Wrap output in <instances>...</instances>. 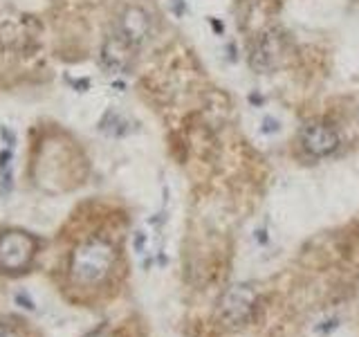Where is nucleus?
Instances as JSON below:
<instances>
[{"label":"nucleus","mask_w":359,"mask_h":337,"mask_svg":"<svg viewBox=\"0 0 359 337\" xmlns=\"http://www.w3.org/2000/svg\"><path fill=\"white\" fill-rule=\"evenodd\" d=\"M115 261L117 252L112 243H108L106 239H99V236H93V239L74 247L70 256V277L79 286H97L110 275V270L115 267Z\"/></svg>","instance_id":"f257e3e1"},{"label":"nucleus","mask_w":359,"mask_h":337,"mask_svg":"<svg viewBox=\"0 0 359 337\" xmlns=\"http://www.w3.org/2000/svg\"><path fill=\"white\" fill-rule=\"evenodd\" d=\"M41 25L39 20L22 11H3L0 14V52L18 56L32 54L39 48Z\"/></svg>","instance_id":"f03ea898"},{"label":"nucleus","mask_w":359,"mask_h":337,"mask_svg":"<svg viewBox=\"0 0 359 337\" xmlns=\"http://www.w3.org/2000/svg\"><path fill=\"white\" fill-rule=\"evenodd\" d=\"M36 256V239L22 230H9L0 236V270L7 275L25 272Z\"/></svg>","instance_id":"7ed1b4c3"},{"label":"nucleus","mask_w":359,"mask_h":337,"mask_svg":"<svg viewBox=\"0 0 359 337\" xmlns=\"http://www.w3.org/2000/svg\"><path fill=\"white\" fill-rule=\"evenodd\" d=\"M256 303H258V295L252 286L247 284L231 286L220 299V317L229 326H243L254 317Z\"/></svg>","instance_id":"20e7f679"},{"label":"nucleus","mask_w":359,"mask_h":337,"mask_svg":"<svg viewBox=\"0 0 359 337\" xmlns=\"http://www.w3.org/2000/svg\"><path fill=\"white\" fill-rule=\"evenodd\" d=\"M151 32H153L151 14L144 7L130 5L123 9L117 18V34L126 43H130L135 50H140L142 45H146V41L151 39Z\"/></svg>","instance_id":"39448f33"},{"label":"nucleus","mask_w":359,"mask_h":337,"mask_svg":"<svg viewBox=\"0 0 359 337\" xmlns=\"http://www.w3.org/2000/svg\"><path fill=\"white\" fill-rule=\"evenodd\" d=\"M299 140H301L303 151L310 153L312 157H325L334 153L337 146H339V135H337V131L325 121L306 124V126L301 128Z\"/></svg>","instance_id":"423d86ee"},{"label":"nucleus","mask_w":359,"mask_h":337,"mask_svg":"<svg viewBox=\"0 0 359 337\" xmlns=\"http://www.w3.org/2000/svg\"><path fill=\"white\" fill-rule=\"evenodd\" d=\"M135 52L137 50L115 32L112 37L104 41V45H101L99 59H101V65H104V70H108L110 74H126L130 72V67L135 63Z\"/></svg>","instance_id":"0eeeda50"},{"label":"nucleus","mask_w":359,"mask_h":337,"mask_svg":"<svg viewBox=\"0 0 359 337\" xmlns=\"http://www.w3.org/2000/svg\"><path fill=\"white\" fill-rule=\"evenodd\" d=\"M276 61H278V37L276 34H263L252 48V56H250L252 70L267 74L276 67Z\"/></svg>","instance_id":"6e6552de"},{"label":"nucleus","mask_w":359,"mask_h":337,"mask_svg":"<svg viewBox=\"0 0 359 337\" xmlns=\"http://www.w3.org/2000/svg\"><path fill=\"white\" fill-rule=\"evenodd\" d=\"M99 128L104 131L106 135H112V138H119V135H126L128 133V126H126V121H123L117 112H106V117L101 119L99 124Z\"/></svg>","instance_id":"1a4fd4ad"},{"label":"nucleus","mask_w":359,"mask_h":337,"mask_svg":"<svg viewBox=\"0 0 359 337\" xmlns=\"http://www.w3.org/2000/svg\"><path fill=\"white\" fill-rule=\"evenodd\" d=\"M0 337H27L25 331L20 329L16 324H9V322H0Z\"/></svg>","instance_id":"9d476101"},{"label":"nucleus","mask_w":359,"mask_h":337,"mask_svg":"<svg viewBox=\"0 0 359 337\" xmlns=\"http://www.w3.org/2000/svg\"><path fill=\"white\" fill-rule=\"evenodd\" d=\"M278 131V121L272 119V117H267L263 119V133H276Z\"/></svg>","instance_id":"9b49d317"},{"label":"nucleus","mask_w":359,"mask_h":337,"mask_svg":"<svg viewBox=\"0 0 359 337\" xmlns=\"http://www.w3.org/2000/svg\"><path fill=\"white\" fill-rule=\"evenodd\" d=\"M88 337H112L108 331H95V333H90Z\"/></svg>","instance_id":"f8f14e48"}]
</instances>
